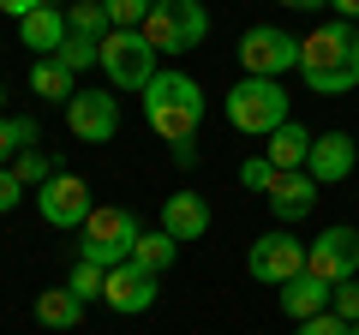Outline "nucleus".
I'll return each instance as SVG.
<instances>
[{"mask_svg": "<svg viewBox=\"0 0 359 335\" xmlns=\"http://www.w3.org/2000/svg\"><path fill=\"white\" fill-rule=\"evenodd\" d=\"M144 120L162 144H192L198 126H204V90H198V78L186 72H156L150 90H144Z\"/></svg>", "mask_w": 359, "mask_h": 335, "instance_id": "f03ea898", "label": "nucleus"}, {"mask_svg": "<svg viewBox=\"0 0 359 335\" xmlns=\"http://www.w3.org/2000/svg\"><path fill=\"white\" fill-rule=\"evenodd\" d=\"M204 36H210V6L204 0H162L144 18V42L156 54H192V48H204Z\"/></svg>", "mask_w": 359, "mask_h": 335, "instance_id": "20e7f679", "label": "nucleus"}, {"mask_svg": "<svg viewBox=\"0 0 359 335\" xmlns=\"http://www.w3.org/2000/svg\"><path fill=\"white\" fill-rule=\"evenodd\" d=\"M102 72L114 90H150L156 78V48L144 42V30H108L102 36Z\"/></svg>", "mask_w": 359, "mask_h": 335, "instance_id": "423d86ee", "label": "nucleus"}, {"mask_svg": "<svg viewBox=\"0 0 359 335\" xmlns=\"http://www.w3.org/2000/svg\"><path fill=\"white\" fill-rule=\"evenodd\" d=\"M138 216H132L126 204H96L90 210V221H84V240H78V258L84 264H102V270H114V264H126L132 258V245H138Z\"/></svg>", "mask_w": 359, "mask_h": 335, "instance_id": "39448f33", "label": "nucleus"}, {"mask_svg": "<svg viewBox=\"0 0 359 335\" xmlns=\"http://www.w3.org/2000/svg\"><path fill=\"white\" fill-rule=\"evenodd\" d=\"M299 335H359V323H347V317H335V311H323V317L299 323Z\"/></svg>", "mask_w": 359, "mask_h": 335, "instance_id": "c85d7f7f", "label": "nucleus"}, {"mask_svg": "<svg viewBox=\"0 0 359 335\" xmlns=\"http://www.w3.org/2000/svg\"><path fill=\"white\" fill-rule=\"evenodd\" d=\"M42 6H48V0H0L6 18H30V13H42Z\"/></svg>", "mask_w": 359, "mask_h": 335, "instance_id": "2f4dec72", "label": "nucleus"}, {"mask_svg": "<svg viewBox=\"0 0 359 335\" xmlns=\"http://www.w3.org/2000/svg\"><path fill=\"white\" fill-rule=\"evenodd\" d=\"M276 180H282V168L269 162L264 150H257V156H245V162H240V186H245V192H269Z\"/></svg>", "mask_w": 359, "mask_h": 335, "instance_id": "a878e982", "label": "nucleus"}, {"mask_svg": "<svg viewBox=\"0 0 359 335\" xmlns=\"http://www.w3.org/2000/svg\"><path fill=\"white\" fill-rule=\"evenodd\" d=\"M311 144H318V132H306L299 120H287V126L269 132V150H264V156L282 168V174H294V168H306V162H311Z\"/></svg>", "mask_w": 359, "mask_h": 335, "instance_id": "a211bd4d", "label": "nucleus"}, {"mask_svg": "<svg viewBox=\"0 0 359 335\" xmlns=\"http://www.w3.org/2000/svg\"><path fill=\"white\" fill-rule=\"evenodd\" d=\"M66 287H72V294L90 306V299H102V287H108V270H102V264H84V258H78V264H72V275H66Z\"/></svg>", "mask_w": 359, "mask_h": 335, "instance_id": "393cba45", "label": "nucleus"}, {"mask_svg": "<svg viewBox=\"0 0 359 335\" xmlns=\"http://www.w3.org/2000/svg\"><path fill=\"white\" fill-rule=\"evenodd\" d=\"M282 6H294V13H318V6H330V0H282Z\"/></svg>", "mask_w": 359, "mask_h": 335, "instance_id": "72a5a7b5", "label": "nucleus"}, {"mask_svg": "<svg viewBox=\"0 0 359 335\" xmlns=\"http://www.w3.org/2000/svg\"><path fill=\"white\" fill-rule=\"evenodd\" d=\"M18 150H25V144H18V132H13V114H0V168H13Z\"/></svg>", "mask_w": 359, "mask_h": 335, "instance_id": "7c9ffc66", "label": "nucleus"}, {"mask_svg": "<svg viewBox=\"0 0 359 335\" xmlns=\"http://www.w3.org/2000/svg\"><path fill=\"white\" fill-rule=\"evenodd\" d=\"M66 126H72L78 144H108L120 132V96L108 90H78L66 102Z\"/></svg>", "mask_w": 359, "mask_h": 335, "instance_id": "9b49d317", "label": "nucleus"}, {"mask_svg": "<svg viewBox=\"0 0 359 335\" xmlns=\"http://www.w3.org/2000/svg\"><path fill=\"white\" fill-rule=\"evenodd\" d=\"M330 311H335V317H347V323H359V275H353V282H335Z\"/></svg>", "mask_w": 359, "mask_h": 335, "instance_id": "cd10ccee", "label": "nucleus"}, {"mask_svg": "<svg viewBox=\"0 0 359 335\" xmlns=\"http://www.w3.org/2000/svg\"><path fill=\"white\" fill-rule=\"evenodd\" d=\"M353 168H359V144L347 138V132H318V144H311V162H306L311 180H318V186H341Z\"/></svg>", "mask_w": 359, "mask_h": 335, "instance_id": "4468645a", "label": "nucleus"}, {"mask_svg": "<svg viewBox=\"0 0 359 335\" xmlns=\"http://www.w3.org/2000/svg\"><path fill=\"white\" fill-rule=\"evenodd\" d=\"M30 90H36L42 102H72V96H78V72H66V66L48 54V60L30 66Z\"/></svg>", "mask_w": 359, "mask_h": 335, "instance_id": "aec40b11", "label": "nucleus"}, {"mask_svg": "<svg viewBox=\"0 0 359 335\" xmlns=\"http://www.w3.org/2000/svg\"><path fill=\"white\" fill-rule=\"evenodd\" d=\"M252 282H264V287H287L294 275H306V240H299L294 228H269V233H257L252 240Z\"/></svg>", "mask_w": 359, "mask_h": 335, "instance_id": "6e6552de", "label": "nucleus"}, {"mask_svg": "<svg viewBox=\"0 0 359 335\" xmlns=\"http://www.w3.org/2000/svg\"><path fill=\"white\" fill-rule=\"evenodd\" d=\"M36 323H48V329H78L84 323V299L72 294V287H42L36 294Z\"/></svg>", "mask_w": 359, "mask_h": 335, "instance_id": "6ab92c4d", "label": "nucleus"}, {"mask_svg": "<svg viewBox=\"0 0 359 335\" xmlns=\"http://www.w3.org/2000/svg\"><path fill=\"white\" fill-rule=\"evenodd\" d=\"M240 66L245 78H282V72H299V36H287L282 25H252L240 36Z\"/></svg>", "mask_w": 359, "mask_h": 335, "instance_id": "0eeeda50", "label": "nucleus"}, {"mask_svg": "<svg viewBox=\"0 0 359 335\" xmlns=\"http://www.w3.org/2000/svg\"><path fill=\"white\" fill-rule=\"evenodd\" d=\"M102 299H108V311H120V317H138V311L156 306V275L138 270V264L126 258V264H114V270H108Z\"/></svg>", "mask_w": 359, "mask_h": 335, "instance_id": "ddd939ff", "label": "nucleus"}, {"mask_svg": "<svg viewBox=\"0 0 359 335\" xmlns=\"http://www.w3.org/2000/svg\"><path fill=\"white\" fill-rule=\"evenodd\" d=\"M0 108H6V84H0Z\"/></svg>", "mask_w": 359, "mask_h": 335, "instance_id": "f704fd0d", "label": "nucleus"}, {"mask_svg": "<svg viewBox=\"0 0 359 335\" xmlns=\"http://www.w3.org/2000/svg\"><path fill=\"white\" fill-rule=\"evenodd\" d=\"M162 228L174 233L180 245H186V240H204V233H210V204H204V192H168V198H162Z\"/></svg>", "mask_w": 359, "mask_h": 335, "instance_id": "2eb2a0df", "label": "nucleus"}, {"mask_svg": "<svg viewBox=\"0 0 359 335\" xmlns=\"http://www.w3.org/2000/svg\"><path fill=\"white\" fill-rule=\"evenodd\" d=\"M102 6L114 30H144V18H150V0H102Z\"/></svg>", "mask_w": 359, "mask_h": 335, "instance_id": "bb28decb", "label": "nucleus"}, {"mask_svg": "<svg viewBox=\"0 0 359 335\" xmlns=\"http://www.w3.org/2000/svg\"><path fill=\"white\" fill-rule=\"evenodd\" d=\"M222 114H228V126L245 132V138H269L276 126H287L282 78H240V84L222 96Z\"/></svg>", "mask_w": 359, "mask_h": 335, "instance_id": "7ed1b4c3", "label": "nucleus"}, {"mask_svg": "<svg viewBox=\"0 0 359 335\" xmlns=\"http://www.w3.org/2000/svg\"><path fill=\"white\" fill-rule=\"evenodd\" d=\"M66 36H72V30H66V6H42V13L18 18V42H25L36 60L60 54V42H66Z\"/></svg>", "mask_w": 359, "mask_h": 335, "instance_id": "dca6fc26", "label": "nucleus"}, {"mask_svg": "<svg viewBox=\"0 0 359 335\" xmlns=\"http://www.w3.org/2000/svg\"><path fill=\"white\" fill-rule=\"evenodd\" d=\"M306 270L318 275V282H353L359 275V228H323L318 240H306Z\"/></svg>", "mask_w": 359, "mask_h": 335, "instance_id": "1a4fd4ad", "label": "nucleus"}, {"mask_svg": "<svg viewBox=\"0 0 359 335\" xmlns=\"http://www.w3.org/2000/svg\"><path fill=\"white\" fill-rule=\"evenodd\" d=\"M66 30H72V36L102 42L114 25H108V6H102V0H72V6H66Z\"/></svg>", "mask_w": 359, "mask_h": 335, "instance_id": "4be33fe9", "label": "nucleus"}, {"mask_svg": "<svg viewBox=\"0 0 359 335\" xmlns=\"http://www.w3.org/2000/svg\"><path fill=\"white\" fill-rule=\"evenodd\" d=\"M13 174L30 186V192H36V186H48L60 168H54V156H48V150H36V144H30V150H18V156H13Z\"/></svg>", "mask_w": 359, "mask_h": 335, "instance_id": "5701e85b", "label": "nucleus"}, {"mask_svg": "<svg viewBox=\"0 0 359 335\" xmlns=\"http://www.w3.org/2000/svg\"><path fill=\"white\" fill-rule=\"evenodd\" d=\"M48 6H60V0H48Z\"/></svg>", "mask_w": 359, "mask_h": 335, "instance_id": "c9c22d12", "label": "nucleus"}, {"mask_svg": "<svg viewBox=\"0 0 359 335\" xmlns=\"http://www.w3.org/2000/svg\"><path fill=\"white\" fill-rule=\"evenodd\" d=\"M150 6H162V0H150Z\"/></svg>", "mask_w": 359, "mask_h": 335, "instance_id": "e433bc0d", "label": "nucleus"}, {"mask_svg": "<svg viewBox=\"0 0 359 335\" xmlns=\"http://www.w3.org/2000/svg\"><path fill=\"white\" fill-rule=\"evenodd\" d=\"M174 258H180V240H174L168 228L138 233V245H132V264H138V270H150V275H168V270H174Z\"/></svg>", "mask_w": 359, "mask_h": 335, "instance_id": "412c9836", "label": "nucleus"}, {"mask_svg": "<svg viewBox=\"0 0 359 335\" xmlns=\"http://www.w3.org/2000/svg\"><path fill=\"white\" fill-rule=\"evenodd\" d=\"M330 6H335V13L347 18V25H353V18H359V0H330Z\"/></svg>", "mask_w": 359, "mask_h": 335, "instance_id": "473e14b6", "label": "nucleus"}, {"mask_svg": "<svg viewBox=\"0 0 359 335\" xmlns=\"http://www.w3.org/2000/svg\"><path fill=\"white\" fill-rule=\"evenodd\" d=\"M299 78L318 96H347L359 84V30L347 18H330L311 36H299Z\"/></svg>", "mask_w": 359, "mask_h": 335, "instance_id": "f257e3e1", "label": "nucleus"}, {"mask_svg": "<svg viewBox=\"0 0 359 335\" xmlns=\"http://www.w3.org/2000/svg\"><path fill=\"white\" fill-rule=\"evenodd\" d=\"M330 294H335V287H330V282H318L311 270H306V275H294L287 287H276V299H282V311H287L294 323L323 317V311H330Z\"/></svg>", "mask_w": 359, "mask_h": 335, "instance_id": "f3484780", "label": "nucleus"}, {"mask_svg": "<svg viewBox=\"0 0 359 335\" xmlns=\"http://www.w3.org/2000/svg\"><path fill=\"white\" fill-rule=\"evenodd\" d=\"M54 60H60L66 72H90V66H102V42H90V36H66Z\"/></svg>", "mask_w": 359, "mask_h": 335, "instance_id": "b1692460", "label": "nucleus"}, {"mask_svg": "<svg viewBox=\"0 0 359 335\" xmlns=\"http://www.w3.org/2000/svg\"><path fill=\"white\" fill-rule=\"evenodd\" d=\"M90 210H96V198H90V186L78 174H54L48 186H36V216L48 228H84Z\"/></svg>", "mask_w": 359, "mask_h": 335, "instance_id": "9d476101", "label": "nucleus"}, {"mask_svg": "<svg viewBox=\"0 0 359 335\" xmlns=\"http://www.w3.org/2000/svg\"><path fill=\"white\" fill-rule=\"evenodd\" d=\"M25 192H30V186L18 180L13 168H0V216H13V210H18V198H25Z\"/></svg>", "mask_w": 359, "mask_h": 335, "instance_id": "c756f323", "label": "nucleus"}, {"mask_svg": "<svg viewBox=\"0 0 359 335\" xmlns=\"http://www.w3.org/2000/svg\"><path fill=\"white\" fill-rule=\"evenodd\" d=\"M318 192L323 186L311 180L306 168H294V174H282V180L264 192V204H269V216H276V228H294V221H306L311 210H318Z\"/></svg>", "mask_w": 359, "mask_h": 335, "instance_id": "f8f14e48", "label": "nucleus"}]
</instances>
